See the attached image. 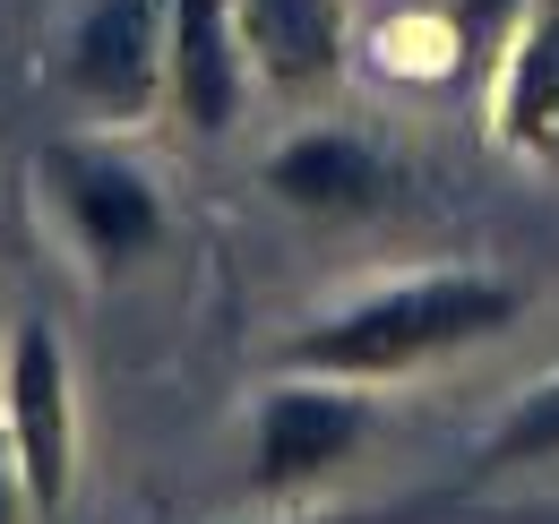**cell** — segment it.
<instances>
[{
	"label": "cell",
	"mask_w": 559,
	"mask_h": 524,
	"mask_svg": "<svg viewBox=\"0 0 559 524\" xmlns=\"http://www.w3.org/2000/svg\"><path fill=\"white\" fill-rule=\"evenodd\" d=\"M508 319H516V284H499L483 266H448V275H414L396 293H370L336 319H319L310 335H293L284 361L310 370V379L370 388V379H405L439 353H465V344L499 335Z\"/></svg>",
	"instance_id": "6da1fadb"
},
{
	"label": "cell",
	"mask_w": 559,
	"mask_h": 524,
	"mask_svg": "<svg viewBox=\"0 0 559 524\" xmlns=\"http://www.w3.org/2000/svg\"><path fill=\"white\" fill-rule=\"evenodd\" d=\"M0 413H9V456H17V481L35 508H61L70 499V456H78V430H70V361L44 319L9 335V370H0Z\"/></svg>",
	"instance_id": "7a4b0ae2"
},
{
	"label": "cell",
	"mask_w": 559,
	"mask_h": 524,
	"mask_svg": "<svg viewBox=\"0 0 559 524\" xmlns=\"http://www.w3.org/2000/svg\"><path fill=\"white\" fill-rule=\"evenodd\" d=\"M44 181H52V206L70 215L78 250L95 266H130L164 241V206L146 190V172H130L121 155H104V146H52Z\"/></svg>",
	"instance_id": "3957f363"
},
{
	"label": "cell",
	"mask_w": 559,
	"mask_h": 524,
	"mask_svg": "<svg viewBox=\"0 0 559 524\" xmlns=\"http://www.w3.org/2000/svg\"><path fill=\"white\" fill-rule=\"evenodd\" d=\"M164 26L173 0H95L70 44V86L104 121H139L164 95Z\"/></svg>",
	"instance_id": "277c9868"
},
{
	"label": "cell",
	"mask_w": 559,
	"mask_h": 524,
	"mask_svg": "<svg viewBox=\"0 0 559 524\" xmlns=\"http://www.w3.org/2000/svg\"><path fill=\"white\" fill-rule=\"evenodd\" d=\"M361 439H370V404L301 370L259 404V490H301V481L336 473Z\"/></svg>",
	"instance_id": "5b68a950"
},
{
	"label": "cell",
	"mask_w": 559,
	"mask_h": 524,
	"mask_svg": "<svg viewBox=\"0 0 559 524\" xmlns=\"http://www.w3.org/2000/svg\"><path fill=\"white\" fill-rule=\"evenodd\" d=\"M164 86H173L190 130H233V112H241V26H233V0H173Z\"/></svg>",
	"instance_id": "8992f818"
},
{
	"label": "cell",
	"mask_w": 559,
	"mask_h": 524,
	"mask_svg": "<svg viewBox=\"0 0 559 524\" xmlns=\"http://www.w3.org/2000/svg\"><path fill=\"white\" fill-rule=\"evenodd\" d=\"M241 52L276 86H328L345 69V9L336 0H241Z\"/></svg>",
	"instance_id": "52a82bcc"
},
{
	"label": "cell",
	"mask_w": 559,
	"mask_h": 524,
	"mask_svg": "<svg viewBox=\"0 0 559 524\" xmlns=\"http://www.w3.org/2000/svg\"><path fill=\"white\" fill-rule=\"evenodd\" d=\"M499 138L559 172V9H534L499 61Z\"/></svg>",
	"instance_id": "ba28073f"
},
{
	"label": "cell",
	"mask_w": 559,
	"mask_h": 524,
	"mask_svg": "<svg viewBox=\"0 0 559 524\" xmlns=\"http://www.w3.org/2000/svg\"><path fill=\"white\" fill-rule=\"evenodd\" d=\"M267 190L284 206H310V215H361V206L388 198V164L345 130H310V138H293V146H276Z\"/></svg>",
	"instance_id": "9c48e42d"
},
{
	"label": "cell",
	"mask_w": 559,
	"mask_h": 524,
	"mask_svg": "<svg viewBox=\"0 0 559 524\" xmlns=\"http://www.w3.org/2000/svg\"><path fill=\"white\" fill-rule=\"evenodd\" d=\"M525 456H559V379H543L490 439V464H525Z\"/></svg>",
	"instance_id": "30bf717a"
},
{
	"label": "cell",
	"mask_w": 559,
	"mask_h": 524,
	"mask_svg": "<svg viewBox=\"0 0 559 524\" xmlns=\"http://www.w3.org/2000/svg\"><path fill=\"white\" fill-rule=\"evenodd\" d=\"M17 490H26V481H17V456L0 448V524H17Z\"/></svg>",
	"instance_id": "8fae6325"
}]
</instances>
